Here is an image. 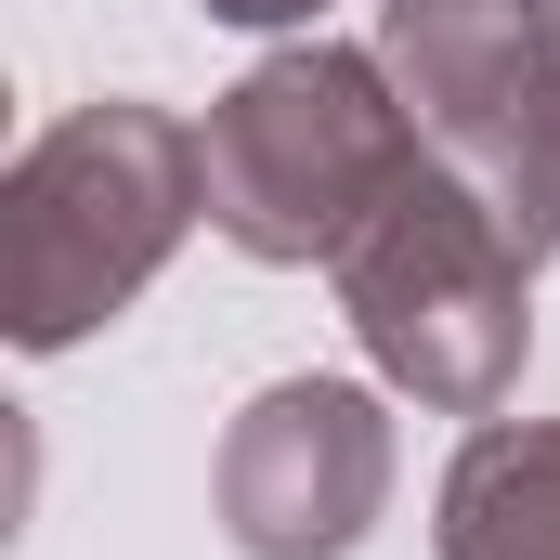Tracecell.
Returning a JSON list of instances; mask_svg holds the SVG:
<instances>
[{"mask_svg":"<svg viewBox=\"0 0 560 560\" xmlns=\"http://www.w3.org/2000/svg\"><path fill=\"white\" fill-rule=\"evenodd\" d=\"M209 209V131H183L170 105H79L13 156L0 183V326L13 352H79L92 326H118L156 261L196 235Z\"/></svg>","mask_w":560,"mask_h":560,"instance_id":"cell-1","label":"cell"},{"mask_svg":"<svg viewBox=\"0 0 560 560\" xmlns=\"http://www.w3.org/2000/svg\"><path fill=\"white\" fill-rule=\"evenodd\" d=\"M430 170V131L405 79L352 39H287L209 105V222L248 261H339L405 183Z\"/></svg>","mask_w":560,"mask_h":560,"instance_id":"cell-2","label":"cell"},{"mask_svg":"<svg viewBox=\"0 0 560 560\" xmlns=\"http://www.w3.org/2000/svg\"><path fill=\"white\" fill-rule=\"evenodd\" d=\"M339 313L365 339V365L392 392H418L430 418H495L522 392V352H535V261L509 248V222L430 156L418 183L326 261Z\"/></svg>","mask_w":560,"mask_h":560,"instance_id":"cell-3","label":"cell"},{"mask_svg":"<svg viewBox=\"0 0 560 560\" xmlns=\"http://www.w3.org/2000/svg\"><path fill=\"white\" fill-rule=\"evenodd\" d=\"M378 66L405 79L430 156L509 222L522 261L560 248V13L548 0H378Z\"/></svg>","mask_w":560,"mask_h":560,"instance_id":"cell-4","label":"cell"},{"mask_svg":"<svg viewBox=\"0 0 560 560\" xmlns=\"http://www.w3.org/2000/svg\"><path fill=\"white\" fill-rule=\"evenodd\" d=\"M392 509V405L365 378H275L222 430V535L248 560H352Z\"/></svg>","mask_w":560,"mask_h":560,"instance_id":"cell-5","label":"cell"},{"mask_svg":"<svg viewBox=\"0 0 560 560\" xmlns=\"http://www.w3.org/2000/svg\"><path fill=\"white\" fill-rule=\"evenodd\" d=\"M443 560H560V418H482L430 495Z\"/></svg>","mask_w":560,"mask_h":560,"instance_id":"cell-6","label":"cell"},{"mask_svg":"<svg viewBox=\"0 0 560 560\" xmlns=\"http://www.w3.org/2000/svg\"><path fill=\"white\" fill-rule=\"evenodd\" d=\"M196 13H209V26H313L326 0H196Z\"/></svg>","mask_w":560,"mask_h":560,"instance_id":"cell-7","label":"cell"},{"mask_svg":"<svg viewBox=\"0 0 560 560\" xmlns=\"http://www.w3.org/2000/svg\"><path fill=\"white\" fill-rule=\"evenodd\" d=\"M548 13H560V0H548Z\"/></svg>","mask_w":560,"mask_h":560,"instance_id":"cell-8","label":"cell"}]
</instances>
